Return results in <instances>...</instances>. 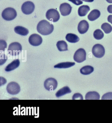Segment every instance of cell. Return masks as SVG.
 Instances as JSON below:
<instances>
[{"instance_id": "6da1fadb", "label": "cell", "mask_w": 112, "mask_h": 123, "mask_svg": "<svg viewBox=\"0 0 112 123\" xmlns=\"http://www.w3.org/2000/svg\"><path fill=\"white\" fill-rule=\"evenodd\" d=\"M54 29L53 25L45 20H41L37 26V32L44 36L48 35L51 34Z\"/></svg>"}, {"instance_id": "7a4b0ae2", "label": "cell", "mask_w": 112, "mask_h": 123, "mask_svg": "<svg viewBox=\"0 0 112 123\" xmlns=\"http://www.w3.org/2000/svg\"><path fill=\"white\" fill-rule=\"evenodd\" d=\"M17 16V12L16 10L11 7L6 8L2 13L3 18L7 21H11L14 19Z\"/></svg>"}, {"instance_id": "3957f363", "label": "cell", "mask_w": 112, "mask_h": 123, "mask_svg": "<svg viewBox=\"0 0 112 123\" xmlns=\"http://www.w3.org/2000/svg\"><path fill=\"white\" fill-rule=\"evenodd\" d=\"M22 47L21 45L18 42L11 43L9 45L8 52L10 55L16 56L19 55L21 52Z\"/></svg>"}, {"instance_id": "277c9868", "label": "cell", "mask_w": 112, "mask_h": 123, "mask_svg": "<svg viewBox=\"0 0 112 123\" xmlns=\"http://www.w3.org/2000/svg\"><path fill=\"white\" fill-rule=\"evenodd\" d=\"M46 17L49 21L55 22L58 21L60 18V15L57 10L54 9H50L47 11Z\"/></svg>"}, {"instance_id": "5b68a950", "label": "cell", "mask_w": 112, "mask_h": 123, "mask_svg": "<svg viewBox=\"0 0 112 123\" xmlns=\"http://www.w3.org/2000/svg\"><path fill=\"white\" fill-rule=\"evenodd\" d=\"M44 85L46 90L49 91H53L57 88L58 82L54 78H49L45 81Z\"/></svg>"}, {"instance_id": "8992f818", "label": "cell", "mask_w": 112, "mask_h": 123, "mask_svg": "<svg viewBox=\"0 0 112 123\" xmlns=\"http://www.w3.org/2000/svg\"><path fill=\"white\" fill-rule=\"evenodd\" d=\"M6 90L8 93L11 95H16L19 93L20 88L17 82H11L7 85Z\"/></svg>"}, {"instance_id": "52a82bcc", "label": "cell", "mask_w": 112, "mask_h": 123, "mask_svg": "<svg viewBox=\"0 0 112 123\" xmlns=\"http://www.w3.org/2000/svg\"><path fill=\"white\" fill-rule=\"evenodd\" d=\"M86 52L83 48H80L75 52L74 55V60L79 63L83 62L86 59Z\"/></svg>"}, {"instance_id": "ba28073f", "label": "cell", "mask_w": 112, "mask_h": 123, "mask_svg": "<svg viewBox=\"0 0 112 123\" xmlns=\"http://www.w3.org/2000/svg\"><path fill=\"white\" fill-rule=\"evenodd\" d=\"M92 53L95 57L101 58L104 55L105 51L103 45L100 44H97L93 46Z\"/></svg>"}, {"instance_id": "9c48e42d", "label": "cell", "mask_w": 112, "mask_h": 123, "mask_svg": "<svg viewBox=\"0 0 112 123\" xmlns=\"http://www.w3.org/2000/svg\"><path fill=\"white\" fill-rule=\"evenodd\" d=\"M35 6L33 3L30 1H27L24 3L21 6L22 12L26 15L31 14L34 10Z\"/></svg>"}, {"instance_id": "30bf717a", "label": "cell", "mask_w": 112, "mask_h": 123, "mask_svg": "<svg viewBox=\"0 0 112 123\" xmlns=\"http://www.w3.org/2000/svg\"><path fill=\"white\" fill-rule=\"evenodd\" d=\"M30 44L33 46H37L40 45L43 42L42 37L37 34H32L29 38Z\"/></svg>"}, {"instance_id": "8fae6325", "label": "cell", "mask_w": 112, "mask_h": 123, "mask_svg": "<svg viewBox=\"0 0 112 123\" xmlns=\"http://www.w3.org/2000/svg\"><path fill=\"white\" fill-rule=\"evenodd\" d=\"M72 7L71 5L67 3L61 4L60 7V10L61 14L63 16H68L71 12Z\"/></svg>"}, {"instance_id": "7c38bea8", "label": "cell", "mask_w": 112, "mask_h": 123, "mask_svg": "<svg viewBox=\"0 0 112 123\" xmlns=\"http://www.w3.org/2000/svg\"><path fill=\"white\" fill-rule=\"evenodd\" d=\"M89 28L88 22L83 20L79 23L78 26V31L80 34H85L87 32Z\"/></svg>"}, {"instance_id": "4fadbf2b", "label": "cell", "mask_w": 112, "mask_h": 123, "mask_svg": "<svg viewBox=\"0 0 112 123\" xmlns=\"http://www.w3.org/2000/svg\"><path fill=\"white\" fill-rule=\"evenodd\" d=\"M19 65L20 61L19 59L14 60L6 66L5 68V71L7 72L11 71L18 68L19 66Z\"/></svg>"}, {"instance_id": "5bb4252c", "label": "cell", "mask_w": 112, "mask_h": 123, "mask_svg": "<svg viewBox=\"0 0 112 123\" xmlns=\"http://www.w3.org/2000/svg\"><path fill=\"white\" fill-rule=\"evenodd\" d=\"M100 99V95L97 92L95 91L88 92L85 96V99L86 100H99Z\"/></svg>"}, {"instance_id": "9a60e30c", "label": "cell", "mask_w": 112, "mask_h": 123, "mask_svg": "<svg viewBox=\"0 0 112 123\" xmlns=\"http://www.w3.org/2000/svg\"><path fill=\"white\" fill-rule=\"evenodd\" d=\"M101 12L98 10H93L88 16L87 18L90 21H93L98 18L100 17Z\"/></svg>"}, {"instance_id": "2e32d148", "label": "cell", "mask_w": 112, "mask_h": 123, "mask_svg": "<svg viewBox=\"0 0 112 123\" xmlns=\"http://www.w3.org/2000/svg\"><path fill=\"white\" fill-rule=\"evenodd\" d=\"M14 31L15 33L20 35L26 36L29 33L28 30L21 26H17L14 28Z\"/></svg>"}, {"instance_id": "e0dca14e", "label": "cell", "mask_w": 112, "mask_h": 123, "mask_svg": "<svg viewBox=\"0 0 112 123\" xmlns=\"http://www.w3.org/2000/svg\"><path fill=\"white\" fill-rule=\"evenodd\" d=\"M90 10V7L87 5H82L79 8L78 13L80 17L86 16L88 12Z\"/></svg>"}, {"instance_id": "ac0fdd59", "label": "cell", "mask_w": 112, "mask_h": 123, "mask_svg": "<svg viewBox=\"0 0 112 123\" xmlns=\"http://www.w3.org/2000/svg\"><path fill=\"white\" fill-rule=\"evenodd\" d=\"M75 64V62H70L60 63L54 65V68L59 69H65L72 67L74 66Z\"/></svg>"}, {"instance_id": "d6986e66", "label": "cell", "mask_w": 112, "mask_h": 123, "mask_svg": "<svg viewBox=\"0 0 112 123\" xmlns=\"http://www.w3.org/2000/svg\"><path fill=\"white\" fill-rule=\"evenodd\" d=\"M71 92L68 86H65L59 90L56 94V96L57 98H60L65 94H69Z\"/></svg>"}, {"instance_id": "ffe728a7", "label": "cell", "mask_w": 112, "mask_h": 123, "mask_svg": "<svg viewBox=\"0 0 112 123\" xmlns=\"http://www.w3.org/2000/svg\"><path fill=\"white\" fill-rule=\"evenodd\" d=\"M65 38L67 41L71 43H77L80 40L79 38L77 36L72 33L67 34L65 37Z\"/></svg>"}, {"instance_id": "44dd1931", "label": "cell", "mask_w": 112, "mask_h": 123, "mask_svg": "<svg viewBox=\"0 0 112 123\" xmlns=\"http://www.w3.org/2000/svg\"><path fill=\"white\" fill-rule=\"evenodd\" d=\"M94 70L93 67L89 65H87L81 68L80 71L81 74L87 75L91 74L94 71Z\"/></svg>"}, {"instance_id": "7402d4cb", "label": "cell", "mask_w": 112, "mask_h": 123, "mask_svg": "<svg viewBox=\"0 0 112 123\" xmlns=\"http://www.w3.org/2000/svg\"><path fill=\"white\" fill-rule=\"evenodd\" d=\"M56 46L58 50L61 52L68 51V44L64 40L58 41L56 44Z\"/></svg>"}, {"instance_id": "603a6c76", "label": "cell", "mask_w": 112, "mask_h": 123, "mask_svg": "<svg viewBox=\"0 0 112 123\" xmlns=\"http://www.w3.org/2000/svg\"><path fill=\"white\" fill-rule=\"evenodd\" d=\"M101 27L106 34H109L112 31V26L108 23H103L101 26Z\"/></svg>"}, {"instance_id": "cb8c5ba5", "label": "cell", "mask_w": 112, "mask_h": 123, "mask_svg": "<svg viewBox=\"0 0 112 123\" xmlns=\"http://www.w3.org/2000/svg\"><path fill=\"white\" fill-rule=\"evenodd\" d=\"M93 36L95 39L97 40H100L103 38L104 34L101 30L97 29L94 32Z\"/></svg>"}, {"instance_id": "d4e9b609", "label": "cell", "mask_w": 112, "mask_h": 123, "mask_svg": "<svg viewBox=\"0 0 112 123\" xmlns=\"http://www.w3.org/2000/svg\"><path fill=\"white\" fill-rule=\"evenodd\" d=\"M102 100H112V92H108L105 94L102 98Z\"/></svg>"}, {"instance_id": "484cf974", "label": "cell", "mask_w": 112, "mask_h": 123, "mask_svg": "<svg viewBox=\"0 0 112 123\" xmlns=\"http://www.w3.org/2000/svg\"><path fill=\"white\" fill-rule=\"evenodd\" d=\"M72 99L73 100H74V99L83 100V97L80 93H75L73 95V96L72 97Z\"/></svg>"}, {"instance_id": "4316f807", "label": "cell", "mask_w": 112, "mask_h": 123, "mask_svg": "<svg viewBox=\"0 0 112 123\" xmlns=\"http://www.w3.org/2000/svg\"><path fill=\"white\" fill-rule=\"evenodd\" d=\"M69 1L73 3V4L76 5H79L83 3V1L81 0H68Z\"/></svg>"}, {"instance_id": "83f0119b", "label": "cell", "mask_w": 112, "mask_h": 123, "mask_svg": "<svg viewBox=\"0 0 112 123\" xmlns=\"http://www.w3.org/2000/svg\"><path fill=\"white\" fill-rule=\"evenodd\" d=\"M0 41L2 42L3 44L2 45L1 44H0V50H1L3 47V51H4V50H5V48H7V43H6V42L5 41H4V40H1Z\"/></svg>"}, {"instance_id": "f1b7e54d", "label": "cell", "mask_w": 112, "mask_h": 123, "mask_svg": "<svg viewBox=\"0 0 112 123\" xmlns=\"http://www.w3.org/2000/svg\"><path fill=\"white\" fill-rule=\"evenodd\" d=\"M107 10L109 13H112V5H110L108 6L107 7Z\"/></svg>"}, {"instance_id": "f546056e", "label": "cell", "mask_w": 112, "mask_h": 123, "mask_svg": "<svg viewBox=\"0 0 112 123\" xmlns=\"http://www.w3.org/2000/svg\"><path fill=\"white\" fill-rule=\"evenodd\" d=\"M107 20L112 25V15H110L107 18Z\"/></svg>"}, {"instance_id": "4dcf8cb0", "label": "cell", "mask_w": 112, "mask_h": 123, "mask_svg": "<svg viewBox=\"0 0 112 123\" xmlns=\"http://www.w3.org/2000/svg\"><path fill=\"white\" fill-rule=\"evenodd\" d=\"M82 0L86 2H92L94 1V0Z\"/></svg>"}, {"instance_id": "1f68e13d", "label": "cell", "mask_w": 112, "mask_h": 123, "mask_svg": "<svg viewBox=\"0 0 112 123\" xmlns=\"http://www.w3.org/2000/svg\"><path fill=\"white\" fill-rule=\"evenodd\" d=\"M107 2L110 3H112V0H106Z\"/></svg>"}]
</instances>
